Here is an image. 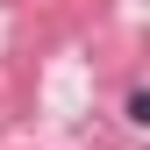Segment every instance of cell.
Here are the masks:
<instances>
[{
	"label": "cell",
	"mask_w": 150,
	"mask_h": 150,
	"mask_svg": "<svg viewBox=\"0 0 150 150\" xmlns=\"http://www.w3.org/2000/svg\"><path fill=\"white\" fill-rule=\"evenodd\" d=\"M129 122H143V129H150V93H129Z\"/></svg>",
	"instance_id": "obj_1"
}]
</instances>
